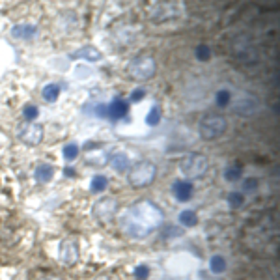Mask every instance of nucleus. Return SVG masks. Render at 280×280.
Listing matches in <instances>:
<instances>
[{
	"label": "nucleus",
	"instance_id": "f257e3e1",
	"mask_svg": "<svg viewBox=\"0 0 280 280\" xmlns=\"http://www.w3.org/2000/svg\"><path fill=\"white\" fill-rule=\"evenodd\" d=\"M164 222L163 209L151 200L131 204L120 217V228L131 239H142L159 230Z\"/></svg>",
	"mask_w": 280,
	"mask_h": 280
},
{
	"label": "nucleus",
	"instance_id": "f03ea898",
	"mask_svg": "<svg viewBox=\"0 0 280 280\" xmlns=\"http://www.w3.org/2000/svg\"><path fill=\"white\" fill-rule=\"evenodd\" d=\"M157 176V166L155 163L151 161H138L127 170V179H129V185L135 187V189H144L153 183Z\"/></svg>",
	"mask_w": 280,
	"mask_h": 280
},
{
	"label": "nucleus",
	"instance_id": "7ed1b4c3",
	"mask_svg": "<svg viewBox=\"0 0 280 280\" xmlns=\"http://www.w3.org/2000/svg\"><path fill=\"white\" fill-rule=\"evenodd\" d=\"M155 71H157V62L150 54L135 56L127 64V75L133 80H148V78H151L155 75Z\"/></svg>",
	"mask_w": 280,
	"mask_h": 280
},
{
	"label": "nucleus",
	"instance_id": "20e7f679",
	"mask_svg": "<svg viewBox=\"0 0 280 280\" xmlns=\"http://www.w3.org/2000/svg\"><path fill=\"white\" fill-rule=\"evenodd\" d=\"M228 127V122L226 118L219 114V112H209L200 120V125H198V131H200V137L204 140H215L219 138L226 131Z\"/></svg>",
	"mask_w": 280,
	"mask_h": 280
},
{
	"label": "nucleus",
	"instance_id": "39448f33",
	"mask_svg": "<svg viewBox=\"0 0 280 280\" xmlns=\"http://www.w3.org/2000/svg\"><path fill=\"white\" fill-rule=\"evenodd\" d=\"M179 170L185 177L189 179H198L208 174L209 170V159L202 153H193V155H187L179 163Z\"/></svg>",
	"mask_w": 280,
	"mask_h": 280
},
{
	"label": "nucleus",
	"instance_id": "423d86ee",
	"mask_svg": "<svg viewBox=\"0 0 280 280\" xmlns=\"http://www.w3.org/2000/svg\"><path fill=\"white\" fill-rule=\"evenodd\" d=\"M183 12H185V6H181L179 2H157V4L148 6V13H150V19L153 23L176 19Z\"/></svg>",
	"mask_w": 280,
	"mask_h": 280
},
{
	"label": "nucleus",
	"instance_id": "0eeeda50",
	"mask_svg": "<svg viewBox=\"0 0 280 280\" xmlns=\"http://www.w3.org/2000/svg\"><path fill=\"white\" fill-rule=\"evenodd\" d=\"M118 209H120V204H118V200L114 196H103V198H99L98 202L94 204L91 213H94V217L101 224H107V222H111L116 217Z\"/></svg>",
	"mask_w": 280,
	"mask_h": 280
},
{
	"label": "nucleus",
	"instance_id": "6e6552de",
	"mask_svg": "<svg viewBox=\"0 0 280 280\" xmlns=\"http://www.w3.org/2000/svg\"><path fill=\"white\" fill-rule=\"evenodd\" d=\"M45 137V129L41 124H36V122H28V124L19 131V140L26 146H38L41 144Z\"/></svg>",
	"mask_w": 280,
	"mask_h": 280
},
{
	"label": "nucleus",
	"instance_id": "1a4fd4ad",
	"mask_svg": "<svg viewBox=\"0 0 280 280\" xmlns=\"http://www.w3.org/2000/svg\"><path fill=\"white\" fill-rule=\"evenodd\" d=\"M60 261L64 263V265H75L78 261V256H80V247H78V241L77 239H64V241L60 243Z\"/></svg>",
	"mask_w": 280,
	"mask_h": 280
},
{
	"label": "nucleus",
	"instance_id": "9d476101",
	"mask_svg": "<svg viewBox=\"0 0 280 280\" xmlns=\"http://www.w3.org/2000/svg\"><path fill=\"white\" fill-rule=\"evenodd\" d=\"M127 112H129V103L120 98L112 99L107 105V118H111V120H122L127 116Z\"/></svg>",
	"mask_w": 280,
	"mask_h": 280
},
{
	"label": "nucleus",
	"instance_id": "9b49d317",
	"mask_svg": "<svg viewBox=\"0 0 280 280\" xmlns=\"http://www.w3.org/2000/svg\"><path fill=\"white\" fill-rule=\"evenodd\" d=\"M258 99L252 98V96H243V98H239L237 101H235L234 105V111L237 112V114H243V116H248V114H254L256 109H258Z\"/></svg>",
	"mask_w": 280,
	"mask_h": 280
},
{
	"label": "nucleus",
	"instance_id": "f8f14e48",
	"mask_svg": "<svg viewBox=\"0 0 280 280\" xmlns=\"http://www.w3.org/2000/svg\"><path fill=\"white\" fill-rule=\"evenodd\" d=\"M172 193H174L177 202H189L195 195V187L191 181H176L172 187Z\"/></svg>",
	"mask_w": 280,
	"mask_h": 280
},
{
	"label": "nucleus",
	"instance_id": "ddd939ff",
	"mask_svg": "<svg viewBox=\"0 0 280 280\" xmlns=\"http://www.w3.org/2000/svg\"><path fill=\"white\" fill-rule=\"evenodd\" d=\"M36 34H38V26L28 25V23H21L12 28V36L15 39H32L36 38Z\"/></svg>",
	"mask_w": 280,
	"mask_h": 280
},
{
	"label": "nucleus",
	"instance_id": "4468645a",
	"mask_svg": "<svg viewBox=\"0 0 280 280\" xmlns=\"http://www.w3.org/2000/svg\"><path fill=\"white\" fill-rule=\"evenodd\" d=\"M109 163H111V166L116 170L118 174H124V172H127V170L131 168L129 157L125 155L124 151H116V153H112V155L109 157Z\"/></svg>",
	"mask_w": 280,
	"mask_h": 280
},
{
	"label": "nucleus",
	"instance_id": "2eb2a0df",
	"mask_svg": "<svg viewBox=\"0 0 280 280\" xmlns=\"http://www.w3.org/2000/svg\"><path fill=\"white\" fill-rule=\"evenodd\" d=\"M54 176V166L49 163H41L36 166L34 170V177H36V181L39 183H49Z\"/></svg>",
	"mask_w": 280,
	"mask_h": 280
},
{
	"label": "nucleus",
	"instance_id": "dca6fc26",
	"mask_svg": "<svg viewBox=\"0 0 280 280\" xmlns=\"http://www.w3.org/2000/svg\"><path fill=\"white\" fill-rule=\"evenodd\" d=\"M73 58H86V60H90V62H98V60L103 58V54H101V51H99V49L88 45V47L78 49L77 52H73Z\"/></svg>",
	"mask_w": 280,
	"mask_h": 280
},
{
	"label": "nucleus",
	"instance_id": "f3484780",
	"mask_svg": "<svg viewBox=\"0 0 280 280\" xmlns=\"http://www.w3.org/2000/svg\"><path fill=\"white\" fill-rule=\"evenodd\" d=\"M179 222H181L185 228H193L198 224V215H196L193 209H185L179 213Z\"/></svg>",
	"mask_w": 280,
	"mask_h": 280
},
{
	"label": "nucleus",
	"instance_id": "a211bd4d",
	"mask_svg": "<svg viewBox=\"0 0 280 280\" xmlns=\"http://www.w3.org/2000/svg\"><path fill=\"white\" fill-rule=\"evenodd\" d=\"M243 177V168L239 166V164H230L228 168L224 170V179L230 183L234 181H239Z\"/></svg>",
	"mask_w": 280,
	"mask_h": 280
},
{
	"label": "nucleus",
	"instance_id": "6ab92c4d",
	"mask_svg": "<svg viewBox=\"0 0 280 280\" xmlns=\"http://www.w3.org/2000/svg\"><path fill=\"white\" fill-rule=\"evenodd\" d=\"M109 187V177L107 176H94V179H91L90 183V189L94 191V193H103L105 189Z\"/></svg>",
	"mask_w": 280,
	"mask_h": 280
},
{
	"label": "nucleus",
	"instance_id": "aec40b11",
	"mask_svg": "<svg viewBox=\"0 0 280 280\" xmlns=\"http://www.w3.org/2000/svg\"><path fill=\"white\" fill-rule=\"evenodd\" d=\"M60 98V86L58 84H47L43 88V99L49 103H54Z\"/></svg>",
	"mask_w": 280,
	"mask_h": 280
},
{
	"label": "nucleus",
	"instance_id": "412c9836",
	"mask_svg": "<svg viewBox=\"0 0 280 280\" xmlns=\"http://www.w3.org/2000/svg\"><path fill=\"white\" fill-rule=\"evenodd\" d=\"M209 267H211V271L213 273H217V274H221V273H224L226 271V260L222 258V256H213L211 258V261H209Z\"/></svg>",
	"mask_w": 280,
	"mask_h": 280
},
{
	"label": "nucleus",
	"instance_id": "4be33fe9",
	"mask_svg": "<svg viewBox=\"0 0 280 280\" xmlns=\"http://www.w3.org/2000/svg\"><path fill=\"white\" fill-rule=\"evenodd\" d=\"M230 101H232V94H230L228 90H219L215 96V103L217 107H221V109H224V107H228Z\"/></svg>",
	"mask_w": 280,
	"mask_h": 280
},
{
	"label": "nucleus",
	"instance_id": "5701e85b",
	"mask_svg": "<svg viewBox=\"0 0 280 280\" xmlns=\"http://www.w3.org/2000/svg\"><path fill=\"white\" fill-rule=\"evenodd\" d=\"M146 124L151 125V127H157V125L161 124V109H159V107H153V109L148 112V116H146Z\"/></svg>",
	"mask_w": 280,
	"mask_h": 280
},
{
	"label": "nucleus",
	"instance_id": "b1692460",
	"mask_svg": "<svg viewBox=\"0 0 280 280\" xmlns=\"http://www.w3.org/2000/svg\"><path fill=\"white\" fill-rule=\"evenodd\" d=\"M78 146L77 144H67V146H64V150H62V155H64L65 161H75L78 157Z\"/></svg>",
	"mask_w": 280,
	"mask_h": 280
},
{
	"label": "nucleus",
	"instance_id": "393cba45",
	"mask_svg": "<svg viewBox=\"0 0 280 280\" xmlns=\"http://www.w3.org/2000/svg\"><path fill=\"white\" fill-rule=\"evenodd\" d=\"M226 200H228V204L232 208H239V206L245 204V196H243V193H230L226 196Z\"/></svg>",
	"mask_w": 280,
	"mask_h": 280
},
{
	"label": "nucleus",
	"instance_id": "a878e982",
	"mask_svg": "<svg viewBox=\"0 0 280 280\" xmlns=\"http://www.w3.org/2000/svg\"><path fill=\"white\" fill-rule=\"evenodd\" d=\"M38 114H39V111L36 105H26L25 109H23V116H25L26 122H34V120L38 118Z\"/></svg>",
	"mask_w": 280,
	"mask_h": 280
},
{
	"label": "nucleus",
	"instance_id": "bb28decb",
	"mask_svg": "<svg viewBox=\"0 0 280 280\" xmlns=\"http://www.w3.org/2000/svg\"><path fill=\"white\" fill-rule=\"evenodd\" d=\"M196 58L200 62H208L211 58V49L208 45H198L196 47Z\"/></svg>",
	"mask_w": 280,
	"mask_h": 280
},
{
	"label": "nucleus",
	"instance_id": "cd10ccee",
	"mask_svg": "<svg viewBox=\"0 0 280 280\" xmlns=\"http://www.w3.org/2000/svg\"><path fill=\"white\" fill-rule=\"evenodd\" d=\"M135 276H137L138 280H146L150 276V269L146 267V265H138V267L135 269Z\"/></svg>",
	"mask_w": 280,
	"mask_h": 280
},
{
	"label": "nucleus",
	"instance_id": "c85d7f7f",
	"mask_svg": "<svg viewBox=\"0 0 280 280\" xmlns=\"http://www.w3.org/2000/svg\"><path fill=\"white\" fill-rule=\"evenodd\" d=\"M260 185V181L256 179V177H247L245 181H243V189H247V191H252V189H256Z\"/></svg>",
	"mask_w": 280,
	"mask_h": 280
},
{
	"label": "nucleus",
	"instance_id": "c756f323",
	"mask_svg": "<svg viewBox=\"0 0 280 280\" xmlns=\"http://www.w3.org/2000/svg\"><path fill=\"white\" fill-rule=\"evenodd\" d=\"M144 96H146V90L138 88V90L133 91V96H131V101H140V99H144Z\"/></svg>",
	"mask_w": 280,
	"mask_h": 280
},
{
	"label": "nucleus",
	"instance_id": "7c9ffc66",
	"mask_svg": "<svg viewBox=\"0 0 280 280\" xmlns=\"http://www.w3.org/2000/svg\"><path fill=\"white\" fill-rule=\"evenodd\" d=\"M39 280H64V278L58 276V274H45V276H41Z\"/></svg>",
	"mask_w": 280,
	"mask_h": 280
},
{
	"label": "nucleus",
	"instance_id": "2f4dec72",
	"mask_svg": "<svg viewBox=\"0 0 280 280\" xmlns=\"http://www.w3.org/2000/svg\"><path fill=\"white\" fill-rule=\"evenodd\" d=\"M65 174H67V176H73V174H75V170H73V168H67V170H65Z\"/></svg>",
	"mask_w": 280,
	"mask_h": 280
}]
</instances>
